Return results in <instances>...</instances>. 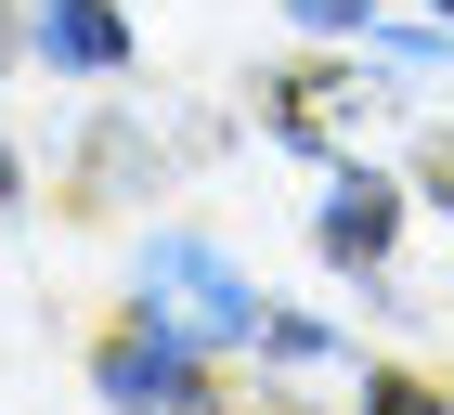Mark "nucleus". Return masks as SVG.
I'll return each mask as SVG.
<instances>
[{
    "instance_id": "2",
    "label": "nucleus",
    "mask_w": 454,
    "mask_h": 415,
    "mask_svg": "<svg viewBox=\"0 0 454 415\" xmlns=\"http://www.w3.org/2000/svg\"><path fill=\"white\" fill-rule=\"evenodd\" d=\"M105 389H117V403H182V389H195V364H182V325H156V338H117V350H105Z\"/></svg>"
},
{
    "instance_id": "5",
    "label": "nucleus",
    "mask_w": 454,
    "mask_h": 415,
    "mask_svg": "<svg viewBox=\"0 0 454 415\" xmlns=\"http://www.w3.org/2000/svg\"><path fill=\"white\" fill-rule=\"evenodd\" d=\"M377 0H299V27H364Z\"/></svg>"
},
{
    "instance_id": "1",
    "label": "nucleus",
    "mask_w": 454,
    "mask_h": 415,
    "mask_svg": "<svg viewBox=\"0 0 454 415\" xmlns=\"http://www.w3.org/2000/svg\"><path fill=\"white\" fill-rule=\"evenodd\" d=\"M143 299H156V325H182L195 350H234V338H260V299H247V273L221 260V247H156L143 260Z\"/></svg>"
},
{
    "instance_id": "3",
    "label": "nucleus",
    "mask_w": 454,
    "mask_h": 415,
    "mask_svg": "<svg viewBox=\"0 0 454 415\" xmlns=\"http://www.w3.org/2000/svg\"><path fill=\"white\" fill-rule=\"evenodd\" d=\"M39 39H52L66 66H117V52H130V39H117V13H105V0H39Z\"/></svg>"
},
{
    "instance_id": "4",
    "label": "nucleus",
    "mask_w": 454,
    "mask_h": 415,
    "mask_svg": "<svg viewBox=\"0 0 454 415\" xmlns=\"http://www.w3.org/2000/svg\"><path fill=\"white\" fill-rule=\"evenodd\" d=\"M325 247H338V260H377L389 247V182H338V195H325Z\"/></svg>"
}]
</instances>
